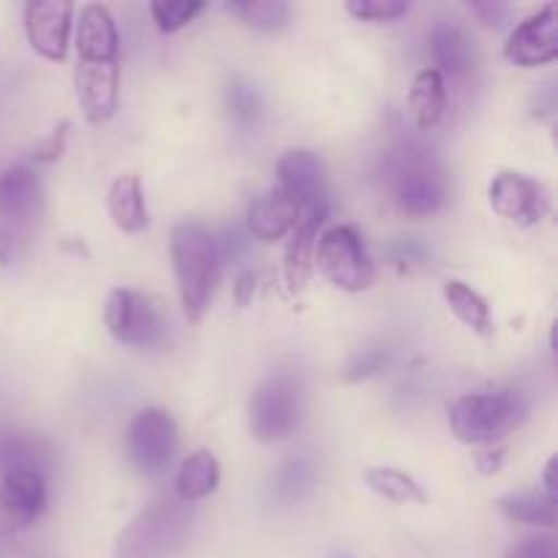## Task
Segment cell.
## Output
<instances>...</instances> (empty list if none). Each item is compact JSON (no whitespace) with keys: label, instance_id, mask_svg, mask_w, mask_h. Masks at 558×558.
I'll return each instance as SVG.
<instances>
[{"label":"cell","instance_id":"cell-11","mask_svg":"<svg viewBox=\"0 0 558 558\" xmlns=\"http://www.w3.org/2000/svg\"><path fill=\"white\" fill-rule=\"evenodd\" d=\"M505 58L521 69L554 63L558 58V3H548L510 33Z\"/></svg>","mask_w":558,"mask_h":558},{"label":"cell","instance_id":"cell-7","mask_svg":"<svg viewBox=\"0 0 558 558\" xmlns=\"http://www.w3.org/2000/svg\"><path fill=\"white\" fill-rule=\"evenodd\" d=\"M180 434L172 414L163 409H145L131 420L125 430V456L134 463V469L147 477H158L172 466V458L178 452Z\"/></svg>","mask_w":558,"mask_h":558},{"label":"cell","instance_id":"cell-10","mask_svg":"<svg viewBox=\"0 0 558 558\" xmlns=\"http://www.w3.org/2000/svg\"><path fill=\"white\" fill-rule=\"evenodd\" d=\"M488 199L494 213L518 227H534L550 213V191L521 172H501L490 183Z\"/></svg>","mask_w":558,"mask_h":558},{"label":"cell","instance_id":"cell-1","mask_svg":"<svg viewBox=\"0 0 558 558\" xmlns=\"http://www.w3.org/2000/svg\"><path fill=\"white\" fill-rule=\"evenodd\" d=\"M169 248H172V267L185 319L199 322L210 308L213 294L221 281V243L199 223L183 221L172 229Z\"/></svg>","mask_w":558,"mask_h":558},{"label":"cell","instance_id":"cell-12","mask_svg":"<svg viewBox=\"0 0 558 558\" xmlns=\"http://www.w3.org/2000/svg\"><path fill=\"white\" fill-rule=\"evenodd\" d=\"M74 25V5L65 0H31L25 5V33L33 52L60 63L69 52V36Z\"/></svg>","mask_w":558,"mask_h":558},{"label":"cell","instance_id":"cell-5","mask_svg":"<svg viewBox=\"0 0 558 558\" xmlns=\"http://www.w3.org/2000/svg\"><path fill=\"white\" fill-rule=\"evenodd\" d=\"M392 199L409 216H430L447 202V183L434 156L417 147L398 150L390 161Z\"/></svg>","mask_w":558,"mask_h":558},{"label":"cell","instance_id":"cell-32","mask_svg":"<svg viewBox=\"0 0 558 558\" xmlns=\"http://www.w3.org/2000/svg\"><path fill=\"white\" fill-rule=\"evenodd\" d=\"M69 120H63V123L58 125V129L52 131V134H49V140L44 142L41 147H38L36 150V161L38 163H52V161H58L60 156H63L65 153V140H69Z\"/></svg>","mask_w":558,"mask_h":558},{"label":"cell","instance_id":"cell-16","mask_svg":"<svg viewBox=\"0 0 558 558\" xmlns=\"http://www.w3.org/2000/svg\"><path fill=\"white\" fill-rule=\"evenodd\" d=\"M74 47L76 58H80L76 63H114V60H120V36L107 5H82Z\"/></svg>","mask_w":558,"mask_h":558},{"label":"cell","instance_id":"cell-27","mask_svg":"<svg viewBox=\"0 0 558 558\" xmlns=\"http://www.w3.org/2000/svg\"><path fill=\"white\" fill-rule=\"evenodd\" d=\"M202 9H205V3H199V0H153L150 3L153 22L161 33H178Z\"/></svg>","mask_w":558,"mask_h":558},{"label":"cell","instance_id":"cell-33","mask_svg":"<svg viewBox=\"0 0 558 558\" xmlns=\"http://www.w3.org/2000/svg\"><path fill=\"white\" fill-rule=\"evenodd\" d=\"M505 558H556V545L554 539L548 537L523 539V543L515 545Z\"/></svg>","mask_w":558,"mask_h":558},{"label":"cell","instance_id":"cell-9","mask_svg":"<svg viewBox=\"0 0 558 558\" xmlns=\"http://www.w3.org/2000/svg\"><path fill=\"white\" fill-rule=\"evenodd\" d=\"M251 434L259 441H281L298 428L300 401L287 379H267L254 390L248 401Z\"/></svg>","mask_w":558,"mask_h":558},{"label":"cell","instance_id":"cell-8","mask_svg":"<svg viewBox=\"0 0 558 558\" xmlns=\"http://www.w3.org/2000/svg\"><path fill=\"white\" fill-rule=\"evenodd\" d=\"M104 325L109 336L125 347H156L163 338V322L156 305L131 289H112L104 303Z\"/></svg>","mask_w":558,"mask_h":558},{"label":"cell","instance_id":"cell-20","mask_svg":"<svg viewBox=\"0 0 558 558\" xmlns=\"http://www.w3.org/2000/svg\"><path fill=\"white\" fill-rule=\"evenodd\" d=\"M109 218L120 232H142L147 227V205L145 191H142V180L136 174H120L107 194Z\"/></svg>","mask_w":558,"mask_h":558},{"label":"cell","instance_id":"cell-30","mask_svg":"<svg viewBox=\"0 0 558 558\" xmlns=\"http://www.w3.org/2000/svg\"><path fill=\"white\" fill-rule=\"evenodd\" d=\"M229 109H232V118L240 120V123H256L262 114V98L256 87L245 85V82L229 85Z\"/></svg>","mask_w":558,"mask_h":558},{"label":"cell","instance_id":"cell-24","mask_svg":"<svg viewBox=\"0 0 558 558\" xmlns=\"http://www.w3.org/2000/svg\"><path fill=\"white\" fill-rule=\"evenodd\" d=\"M365 485L392 505H428V494L414 477L392 466H374L363 474Z\"/></svg>","mask_w":558,"mask_h":558},{"label":"cell","instance_id":"cell-6","mask_svg":"<svg viewBox=\"0 0 558 558\" xmlns=\"http://www.w3.org/2000/svg\"><path fill=\"white\" fill-rule=\"evenodd\" d=\"M314 265L332 287L343 292H363L374 283V262L354 227H332L316 240Z\"/></svg>","mask_w":558,"mask_h":558},{"label":"cell","instance_id":"cell-26","mask_svg":"<svg viewBox=\"0 0 558 558\" xmlns=\"http://www.w3.org/2000/svg\"><path fill=\"white\" fill-rule=\"evenodd\" d=\"M227 9L238 14L245 25L265 33L281 31L289 22V5L283 0H243V3H229Z\"/></svg>","mask_w":558,"mask_h":558},{"label":"cell","instance_id":"cell-19","mask_svg":"<svg viewBox=\"0 0 558 558\" xmlns=\"http://www.w3.org/2000/svg\"><path fill=\"white\" fill-rule=\"evenodd\" d=\"M325 218H327V207H319V210L305 213V216L300 218L298 227L292 229V240H289V248H287V262H283L287 283L292 292H303L311 272H314L316 232H319Z\"/></svg>","mask_w":558,"mask_h":558},{"label":"cell","instance_id":"cell-29","mask_svg":"<svg viewBox=\"0 0 558 558\" xmlns=\"http://www.w3.org/2000/svg\"><path fill=\"white\" fill-rule=\"evenodd\" d=\"M347 11L360 22H396L409 14L403 0H349Z\"/></svg>","mask_w":558,"mask_h":558},{"label":"cell","instance_id":"cell-25","mask_svg":"<svg viewBox=\"0 0 558 558\" xmlns=\"http://www.w3.org/2000/svg\"><path fill=\"white\" fill-rule=\"evenodd\" d=\"M499 507L510 521L526 523V526L550 529L556 523V501H550L543 490H537V494L529 490V494L501 496Z\"/></svg>","mask_w":558,"mask_h":558},{"label":"cell","instance_id":"cell-28","mask_svg":"<svg viewBox=\"0 0 558 558\" xmlns=\"http://www.w3.org/2000/svg\"><path fill=\"white\" fill-rule=\"evenodd\" d=\"M314 488V472L305 461H289L283 463L281 472L276 474V483H272V490L281 501H298L303 499L308 490Z\"/></svg>","mask_w":558,"mask_h":558},{"label":"cell","instance_id":"cell-13","mask_svg":"<svg viewBox=\"0 0 558 558\" xmlns=\"http://www.w3.org/2000/svg\"><path fill=\"white\" fill-rule=\"evenodd\" d=\"M276 174L278 189L292 196L303 213L327 207V172L316 153L303 150V147L287 150L278 158Z\"/></svg>","mask_w":558,"mask_h":558},{"label":"cell","instance_id":"cell-35","mask_svg":"<svg viewBox=\"0 0 558 558\" xmlns=\"http://www.w3.org/2000/svg\"><path fill=\"white\" fill-rule=\"evenodd\" d=\"M254 292H256V276L251 270L240 272L238 281H234V300H238L240 308H245V305L254 300Z\"/></svg>","mask_w":558,"mask_h":558},{"label":"cell","instance_id":"cell-37","mask_svg":"<svg viewBox=\"0 0 558 558\" xmlns=\"http://www.w3.org/2000/svg\"><path fill=\"white\" fill-rule=\"evenodd\" d=\"M5 548H9V532H5V526L0 523V554H3Z\"/></svg>","mask_w":558,"mask_h":558},{"label":"cell","instance_id":"cell-21","mask_svg":"<svg viewBox=\"0 0 558 558\" xmlns=\"http://www.w3.org/2000/svg\"><path fill=\"white\" fill-rule=\"evenodd\" d=\"M409 109L420 131H434L447 109V82L436 69H423L409 90Z\"/></svg>","mask_w":558,"mask_h":558},{"label":"cell","instance_id":"cell-14","mask_svg":"<svg viewBox=\"0 0 558 558\" xmlns=\"http://www.w3.org/2000/svg\"><path fill=\"white\" fill-rule=\"evenodd\" d=\"M47 507V483L33 466L5 469L0 483V510L9 526H31Z\"/></svg>","mask_w":558,"mask_h":558},{"label":"cell","instance_id":"cell-15","mask_svg":"<svg viewBox=\"0 0 558 558\" xmlns=\"http://www.w3.org/2000/svg\"><path fill=\"white\" fill-rule=\"evenodd\" d=\"M74 85L87 123H107L118 109L120 60H114V63H76Z\"/></svg>","mask_w":558,"mask_h":558},{"label":"cell","instance_id":"cell-3","mask_svg":"<svg viewBox=\"0 0 558 558\" xmlns=\"http://www.w3.org/2000/svg\"><path fill=\"white\" fill-rule=\"evenodd\" d=\"M44 207L38 174L25 163L0 172V262H9L16 245L31 238Z\"/></svg>","mask_w":558,"mask_h":558},{"label":"cell","instance_id":"cell-2","mask_svg":"<svg viewBox=\"0 0 558 558\" xmlns=\"http://www.w3.org/2000/svg\"><path fill=\"white\" fill-rule=\"evenodd\" d=\"M526 417V403L515 390H488L461 396L450 407V428L458 441L472 447L494 445Z\"/></svg>","mask_w":558,"mask_h":558},{"label":"cell","instance_id":"cell-22","mask_svg":"<svg viewBox=\"0 0 558 558\" xmlns=\"http://www.w3.org/2000/svg\"><path fill=\"white\" fill-rule=\"evenodd\" d=\"M221 483V466L210 450H196L180 463L178 480H174V494L183 505L189 501L207 499Z\"/></svg>","mask_w":558,"mask_h":558},{"label":"cell","instance_id":"cell-34","mask_svg":"<svg viewBox=\"0 0 558 558\" xmlns=\"http://www.w3.org/2000/svg\"><path fill=\"white\" fill-rule=\"evenodd\" d=\"M469 9L480 16L488 27H501L507 20V5L505 3H496V0H483V3H469Z\"/></svg>","mask_w":558,"mask_h":558},{"label":"cell","instance_id":"cell-17","mask_svg":"<svg viewBox=\"0 0 558 558\" xmlns=\"http://www.w3.org/2000/svg\"><path fill=\"white\" fill-rule=\"evenodd\" d=\"M300 218H303V210H300L298 202L276 185V189L265 191V194L251 202L248 234L256 240H265V243H272V240L287 238L298 227Z\"/></svg>","mask_w":558,"mask_h":558},{"label":"cell","instance_id":"cell-23","mask_svg":"<svg viewBox=\"0 0 558 558\" xmlns=\"http://www.w3.org/2000/svg\"><path fill=\"white\" fill-rule=\"evenodd\" d=\"M441 294H445L452 314H456L463 325L472 327L477 336L488 338L490 332H494V316H490V305L485 303L483 294H477L463 281H447Z\"/></svg>","mask_w":558,"mask_h":558},{"label":"cell","instance_id":"cell-31","mask_svg":"<svg viewBox=\"0 0 558 558\" xmlns=\"http://www.w3.org/2000/svg\"><path fill=\"white\" fill-rule=\"evenodd\" d=\"M385 363H387V357L379 352V349H365L363 354H357V357L347 365V371H343V379H349V381L368 379V376L379 374V371L385 368Z\"/></svg>","mask_w":558,"mask_h":558},{"label":"cell","instance_id":"cell-18","mask_svg":"<svg viewBox=\"0 0 558 558\" xmlns=\"http://www.w3.org/2000/svg\"><path fill=\"white\" fill-rule=\"evenodd\" d=\"M430 47V58H434L436 71L441 76H450L452 82H463L469 80L474 65V54H472V41L466 38V33L461 27H456L452 22H436L434 31H430L428 38Z\"/></svg>","mask_w":558,"mask_h":558},{"label":"cell","instance_id":"cell-36","mask_svg":"<svg viewBox=\"0 0 558 558\" xmlns=\"http://www.w3.org/2000/svg\"><path fill=\"white\" fill-rule=\"evenodd\" d=\"M543 494L548 496L550 501L558 499V488H556V458H550L548 466H545V474H543Z\"/></svg>","mask_w":558,"mask_h":558},{"label":"cell","instance_id":"cell-4","mask_svg":"<svg viewBox=\"0 0 558 558\" xmlns=\"http://www.w3.org/2000/svg\"><path fill=\"white\" fill-rule=\"evenodd\" d=\"M189 529L191 518L183 507L158 501L120 534L114 558H174L189 539Z\"/></svg>","mask_w":558,"mask_h":558}]
</instances>
